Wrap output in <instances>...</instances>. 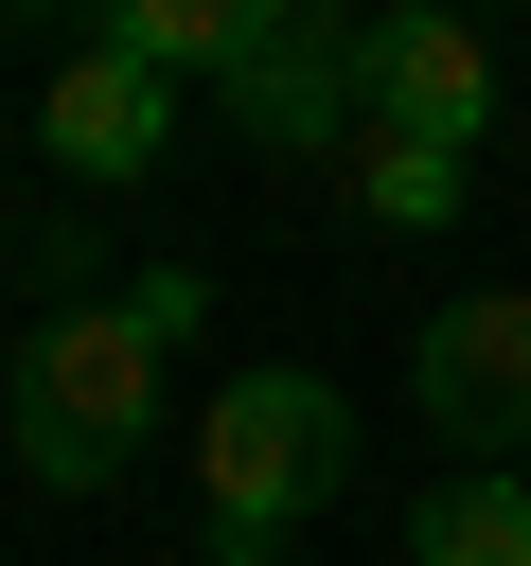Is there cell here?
<instances>
[{
	"label": "cell",
	"mask_w": 531,
	"mask_h": 566,
	"mask_svg": "<svg viewBox=\"0 0 531 566\" xmlns=\"http://www.w3.org/2000/svg\"><path fill=\"white\" fill-rule=\"evenodd\" d=\"M354 478V407H336V371H230L212 389V424H195V531H212V566H283V531L319 513Z\"/></svg>",
	"instance_id": "2"
},
{
	"label": "cell",
	"mask_w": 531,
	"mask_h": 566,
	"mask_svg": "<svg viewBox=\"0 0 531 566\" xmlns=\"http://www.w3.org/2000/svg\"><path fill=\"white\" fill-rule=\"evenodd\" d=\"M230 142H266V159L354 142V18H336V0H248V53H230Z\"/></svg>",
	"instance_id": "5"
},
{
	"label": "cell",
	"mask_w": 531,
	"mask_h": 566,
	"mask_svg": "<svg viewBox=\"0 0 531 566\" xmlns=\"http://www.w3.org/2000/svg\"><path fill=\"white\" fill-rule=\"evenodd\" d=\"M106 53H142L159 88H177V71H212V88H230V53H248V0H106Z\"/></svg>",
	"instance_id": "8"
},
{
	"label": "cell",
	"mask_w": 531,
	"mask_h": 566,
	"mask_svg": "<svg viewBox=\"0 0 531 566\" xmlns=\"http://www.w3.org/2000/svg\"><path fill=\"white\" fill-rule=\"evenodd\" d=\"M478 124H496V53H478L442 0L354 18V142H442V159H478Z\"/></svg>",
	"instance_id": "4"
},
{
	"label": "cell",
	"mask_w": 531,
	"mask_h": 566,
	"mask_svg": "<svg viewBox=\"0 0 531 566\" xmlns=\"http://www.w3.org/2000/svg\"><path fill=\"white\" fill-rule=\"evenodd\" d=\"M407 389H425V424L460 442V478H513V460H531V283H460V301L407 336Z\"/></svg>",
	"instance_id": "3"
},
{
	"label": "cell",
	"mask_w": 531,
	"mask_h": 566,
	"mask_svg": "<svg viewBox=\"0 0 531 566\" xmlns=\"http://www.w3.org/2000/svg\"><path fill=\"white\" fill-rule=\"evenodd\" d=\"M35 142H53L88 195H106V177H159V159H177V88H159L142 53H106V35H88V53L35 88Z\"/></svg>",
	"instance_id": "6"
},
{
	"label": "cell",
	"mask_w": 531,
	"mask_h": 566,
	"mask_svg": "<svg viewBox=\"0 0 531 566\" xmlns=\"http://www.w3.org/2000/svg\"><path fill=\"white\" fill-rule=\"evenodd\" d=\"M407 566H531V478H442L407 513Z\"/></svg>",
	"instance_id": "7"
},
{
	"label": "cell",
	"mask_w": 531,
	"mask_h": 566,
	"mask_svg": "<svg viewBox=\"0 0 531 566\" xmlns=\"http://www.w3.org/2000/svg\"><path fill=\"white\" fill-rule=\"evenodd\" d=\"M195 301H212L195 265H142L124 301H53V318L18 336L0 424H18V478H35V495H106V478H142V424H159V371H177Z\"/></svg>",
	"instance_id": "1"
},
{
	"label": "cell",
	"mask_w": 531,
	"mask_h": 566,
	"mask_svg": "<svg viewBox=\"0 0 531 566\" xmlns=\"http://www.w3.org/2000/svg\"><path fill=\"white\" fill-rule=\"evenodd\" d=\"M478 195V159H442V142H354V212L372 230H442Z\"/></svg>",
	"instance_id": "9"
}]
</instances>
